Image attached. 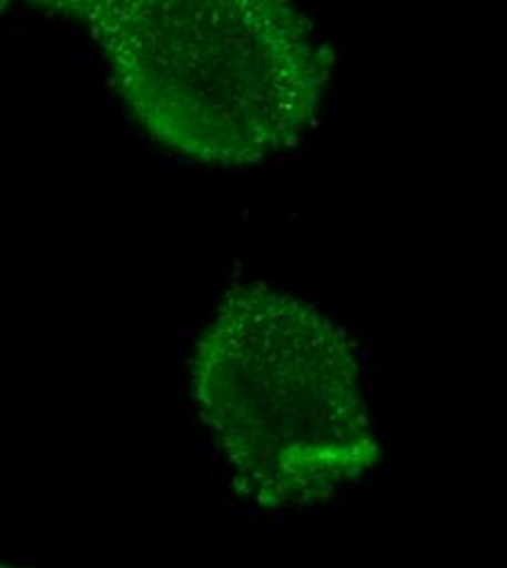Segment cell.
I'll use <instances>...</instances> for the list:
<instances>
[{
    "label": "cell",
    "instance_id": "7a4b0ae2",
    "mask_svg": "<svg viewBox=\"0 0 507 568\" xmlns=\"http://www.w3.org/2000/svg\"><path fill=\"white\" fill-rule=\"evenodd\" d=\"M193 394L234 490L263 509H302L378 459L346 333L267 284L225 293L193 356Z\"/></svg>",
    "mask_w": 507,
    "mask_h": 568
},
{
    "label": "cell",
    "instance_id": "6da1fadb",
    "mask_svg": "<svg viewBox=\"0 0 507 568\" xmlns=\"http://www.w3.org/2000/svg\"><path fill=\"white\" fill-rule=\"evenodd\" d=\"M151 141L202 164L263 162L302 141L333 53L276 0L64 2Z\"/></svg>",
    "mask_w": 507,
    "mask_h": 568
}]
</instances>
